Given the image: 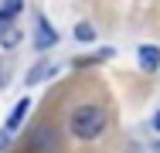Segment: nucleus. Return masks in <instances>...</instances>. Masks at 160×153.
Masks as SVG:
<instances>
[{
  "label": "nucleus",
  "instance_id": "nucleus-7",
  "mask_svg": "<svg viewBox=\"0 0 160 153\" xmlns=\"http://www.w3.org/2000/svg\"><path fill=\"white\" fill-rule=\"evenodd\" d=\"M21 41V31H17V24H7V27H0V44L3 48H14Z\"/></svg>",
  "mask_w": 160,
  "mask_h": 153
},
{
  "label": "nucleus",
  "instance_id": "nucleus-12",
  "mask_svg": "<svg viewBox=\"0 0 160 153\" xmlns=\"http://www.w3.org/2000/svg\"><path fill=\"white\" fill-rule=\"evenodd\" d=\"M153 129H160V112H157V116H153Z\"/></svg>",
  "mask_w": 160,
  "mask_h": 153
},
{
  "label": "nucleus",
  "instance_id": "nucleus-11",
  "mask_svg": "<svg viewBox=\"0 0 160 153\" xmlns=\"http://www.w3.org/2000/svg\"><path fill=\"white\" fill-rule=\"evenodd\" d=\"M3 146H7V133H0V150H3Z\"/></svg>",
  "mask_w": 160,
  "mask_h": 153
},
{
  "label": "nucleus",
  "instance_id": "nucleus-5",
  "mask_svg": "<svg viewBox=\"0 0 160 153\" xmlns=\"http://www.w3.org/2000/svg\"><path fill=\"white\" fill-rule=\"evenodd\" d=\"M21 7H24V0H3V7H0V27L14 24V17L21 14Z\"/></svg>",
  "mask_w": 160,
  "mask_h": 153
},
{
  "label": "nucleus",
  "instance_id": "nucleus-4",
  "mask_svg": "<svg viewBox=\"0 0 160 153\" xmlns=\"http://www.w3.org/2000/svg\"><path fill=\"white\" fill-rule=\"evenodd\" d=\"M157 65H160V48L157 44H140V68L157 72Z\"/></svg>",
  "mask_w": 160,
  "mask_h": 153
},
{
  "label": "nucleus",
  "instance_id": "nucleus-1",
  "mask_svg": "<svg viewBox=\"0 0 160 153\" xmlns=\"http://www.w3.org/2000/svg\"><path fill=\"white\" fill-rule=\"evenodd\" d=\"M106 112L99 109V106H82V109H75L72 112V129H75V136L78 140H96L106 133Z\"/></svg>",
  "mask_w": 160,
  "mask_h": 153
},
{
  "label": "nucleus",
  "instance_id": "nucleus-10",
  "mask_svg": "<svg viewBox=\"0 0 160 153\" xmlns=\"http://www.w3.org/2000/svg\"><path fill=\"white\" fill-rule=\"evenodd\" d=\"M0 85H7V61H0Z\"/></svg>",
  "mask_w": 160,
  "mask_h": 153
},
{
  "label": "nucleus",
  "instance_id": "nucleus-2",
  "mask_svg": "<svg viewBox=\"0 0 160 153\" xmlns=\"http://www.w3.org/2000/svg\"><path fill=\"white\" fill-rule=\"evenodd\" d=\"M28 153H58V133L51 126H38L28 143Z\"/></svg>",
  "mask_w": 160,
  "mask_h": 153
},
{
  "label": "nucleus",
  "instance_id": "nucleus-6",
  "mask_svg": "<svg viewBox=\"0 0 160 153\" xmlns=\"http://www.w3.org/2000/svg\"><path fill=\"white\" fill-rule=\"evenodd\" d=\"M28 109H31V99H21V102H17V109H14V112L7 116V133H14V129H17V126L24 122Z\"/></svg>",
  "mask_w": 160,
  "mask_h": 153
},
{
  "label": "nucleus",
  "instance_id": "nucleus-9",
  "mask_svg": "<svg viewBox=\"0 0 160 153\" xmlns=\"http://www.w3.org/2000/svg\"><path fill=\"white\" fill-rule=\"evenodd\" d=\"M41 75H44V65H38V68H31V75H28V82H41Z\"/></svg>",
  "mask_w": 160,
  "mask_h": 153
},
{
  "label": "nucleus",
  "instance_id": "nucleus-3",
  "mask_svg": "<svg viewBox=\"0 0 160 153\" xmlns=\"http://www.w3.org/2000/svg\"><path fill=\"white\" fill-rule=\"evenodd\" d=\"M55 41H58V34H55V27H51V24H48V21L41 17V21H38V31H34V44H38V48L44 51V48H51Z\"/></svg>",
  "mask_w": 160,
  "mask_h": 153
},
{
  "label": "nucleus",
  "instance_id": "nucleus-8",
  "mask_svg": "<svg viewBox=\"0 0 160 153\" xmlns=\"http://www.w3.org/2000/svg\"><path fill=\"white\" fill-rule=\"evenodd\" d=\"M75 34H78V41H92V37H96V31L89 27V24H78V27H75Z\"/></svg>",
  "mask_w": 160,
  "mask_h": 153
}]
</instances>
